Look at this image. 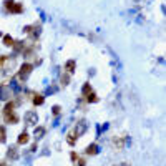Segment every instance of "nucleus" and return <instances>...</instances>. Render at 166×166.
Segmentation results:
<instances>
[{
	"label": "nucleus",
	"instance_id": "nucleus-9",
	"mask_svg": "<svg viewBox=\"0 0 166 166\" xmlns=\"http://www.w3.org/2000/svg\"><path fill=\"white\" fill-rule=\"evenodd\" d=\"M85 153L86 154H96V153H98V146L95 145V143H93V145H88L86 146V150H85Z\"/></svg>",
	"mask_w": 166,
	"mask_h": 166
},
{
	"label": "nucleus",
	"instance_id": "nucleus-18",
	"mask_svg": "<svg viewBox=\"0 0 166 166\" xmlns=\"http://www.w3.org/2000/svg\"><path fill=\"white\" fill-rule=\"evenodd\" d=\"M0 143H5V128L0 126Z\"/></svg>",
	"mask_w": 166,
	"mask_h": 166
},
{
	"label": "nucleus",
	"instance_id": "nucleus-8",
	"mask_svg": "<svg viewBox=\"0 0 166 166\" xmlns=\"http://www.w3.org/2000/svg\"><path fill=\"white\" fill-rule=\"evenodd\" d=\"M85 98H86L88 103H96V101H98V96H96V93L95 92H90L88 95H85Z\"/></svg>",
	"mask_w": 166,
	"mask_h": 166
},
{
	"label": "nucleus",
	"instance_id": "nucleus-24",
	"mask_svg": "<svg viewBox=\"0 0 166 166\" xmlns=\"http://www.w3.org/2000/svg\"><path fill=\"white\" fill-rule=\"evenodd\" d=\"M0 166H5V163H3V161H0Z\"/></svg>",
	"mask_w": 166,
	"mask_h": 166
},
{
	"label": "nucleus",
	"instance_id": "nucleus-3",
	"mask_svg": "<svg viewBox=\"0 0 166 166\" xmlns=\"http://www.w3.org/2000/svg\"><path fill=\"white\" fill-rule=\"evenodd\" d=\"M86 130V125H85V121H80V123H77V126H75V130H73V133H75V136L78 138L80 135H83Z\"/></svg>",
	"mask_w": 166,
	"mask_h": 166
},
{
	"label": "nucleus",
	"instance_id": "nucleus-5",
	"mask_svg": "<svg viewBox=\"0 0 166 166\" xmlns=\"http://www.w3.org/2000/svg\"><path fill=\"white\" fill-rule=\"evenodd\" d=\"M13 108H15V103H13V101H7L5 106H3V115H10V113H13Z\"/></svg>",
	"mask_w": 166,
	"mask_h": 166
},
{
	"label": "nucleus",
	"instance_id": "nucleus-13",
	"mask_svg": "<svg viewBox=\"0 0 166 166\" xmlns=\"http://www.w3.org/2000/svg\"><path fill=\"white\" fill-rule=\"evenodd\" d=\"M32 101H33V105H43V96L37 93V95H33Z\"/></svg>",
	"mask_w": 166,
	"mask_h": 166
},
{
	"label": "nucleus",
	"instance_id": "nucleus-17",
	"mask_svg": "<svg viewBox=\"0 0 166 166\" xmlns=\"http://www.w3.org/2000/svg\"><path fill=\"white\" fill-rule=\"evenodd\" d=\"M10 12H13V13L22 12V5H20V3H13V5L10 7Z\"/></svg>",
	"mask_w": 166,
	"mask_h": 166
},
{
	"label": "nucleus",
	"instance_id": "nucleus-7",
	"mask_svg": "<svg viewBox=\"0 0 166 166\" xmlns=\"http://www.w3.org/2000/svg\"><path fill=\"white\" fill-rule=\"evenodd\" d=\"M5 121H7V123H12V125H15V123H18V116H17L15 113L5 115Z\"/></svg>",
	"mask_w": 166,
	"mask_h": 166
},
{
	"label": "nucleus",
	"instance_id": "nucleus-20",
	"mask_svg": "<svg viewBox=\"0 0 166 166\" xmlns=\"http://www.w3.org/2000/svg\"><path fill=\"white\" fill-rule=\"evenodd\" d=\"M60 110H61V108H60L58 105H55V106H53V108H52V111H53V115H58V113H60Z\"/></svg>",
	"mask_w": 166,
	"mask_h": 166
},
{
	"label": "nucleus",
	"instance_id": "nucleus-10",
	"mask_svg": "<svg viewBox=\"0 0 166 166\" xmlns=\"http://www.w3.org/2000/svg\"><path fill=\"white\" fill-rule=\"evenodd\" d=\"M60 81H61V85H63V86H66L68 83H70V73L63 72V73H61V77H60Z\"/></svg>",
	"mask_w": 166,
	"mask_h": 166
},
{
	"label": "nucleus",
	"instance_id": "nucleus-2",
	"mask_svg": "<svg viewBox=\"0 0 166 166\" xmlns=\"http://www.w3.org/2000/svg\"><path fill=\"white\" fill-rule=\"evenodd\" d=\"M25 121H27V125H35V123L38 121V115H37L35 111L25 113Z\"/></svg>",
	"mask_w": 166,
	"mask_h": 166
},
{
	"label": "nucleus",
	"instance_id": "nucleus-1",
	"mask_svg": "<svg viewBox=\"0 0 166 166\" xmlns=\"http://www.w3.org/2000/svg\"><path fill=\"white\" fill-rule=\"evenodd\" d=\"M33 70V65H30V63H23V65L20 66V70H18V78L20 80H27L28 78V75L32 73Z\"/></svg>",
	"mask_w": 166,
	"mask_h": 166
},
{
	"label": "nucleus",
	"instance_id": "nucleus-15",
	"mask_svg": "<svg viewBox=\"0 0 166 166\" xmlns=\"http://www.w3.org/2000/svg\"><path fill=\"white\" fill-rule=\"evenodd\" d=\"M66 141H68V145H75V143H77V136H75V133H68V135H66Z\"/></svg>",
	"mask_w": 166,
	"mask_h": 166
},
{
	"label": "nucleus",
	"instance_id": "nucleus-11",
	"mask_svg": "<svg viewBox=\"0 0 166 166\" xmlns=\"http://www.w3.org/2000/svg\"><path fill=\"white\" fill-rule=\"evenodd\" d=\"M27 143H28V135H27L25 131L20 133L18 135V145H27Z\"/></svg>",
	"mask_w": 166,
	"mask_h": 166
},
{
	"label": "nucleus",
	"instance_id": "nucleus-23",
	"mask_svg": "<svg viewBox=\"0 0 166 166\" xmlns=\"http://www.w3.org/2000/svg\"><path fill=\"white\" fill-rule=\"evenodd\" d=\"M70 158H72V161H77V159H78V154H77V153H72Z\"/></svg>",
	"mask_w": 166,
	"mask_h": 166
},
{
	"label": "nucleus",
	"instance_id": "nucleus-22",
	"mask_svg": "<svg viewBox=\"0 0 166 166\" xmlns=\"http://www.w3.org/2000/svg\"><path fill=\"white\" fill-rule=\"evenodd\" d=\"M12 5H13V0H5V7H7V8H10Z\"/></svg>",
	"mask_w": 166,
	"mask_h": 166
},
{
	"label": "nucleus",
	"instance_id": "nucleus-19",
	"mask_svg": "<svg viewBox=\"0 0 166 166\" xmlns=\"http://www.w3.org/2000/svg\"><path fill=\"white\" fill-rule=\"evenodd\" d=\"M115 146H118V150H120V148H123V139H121V138H115Z\"/></svg>",
	"mask_w": 166,
	"mask_h": 166
},
{
	"label": "nucleus",
	"instance_id": "nucleus-16",
	"mask_svg": "<svg viewBox=\"0 0 166 166\" xmlns=\"http://www.w3.org/2000/svg\"><path fill=\"white\" fill-rule=\"evenodd\" d=\"M90 92H93V90H92V85H90V83H85V85H83V88H81V93H83V96H85V95H88Z\"/></svg>",
	"mask_w": 166,
	"mask_h": 166
},
{
	"label": "nucleus",
	"instance_id": "nucleus-6",
	"mask_svg": "<svg viewBox=\"0 0 166 166\" xmlns=\"http://www.w3.org/2000/svg\"><path fill=\"white\" fill-rule=\"evenodd\" d=\"M43 135H45V128H43V126H37V128H35V131H33L35 139H40Z\"/></svg>",
	"mask_w": 166,
	"mask_h": 166
},
{
	"label": "nucleus",
	"instance_id": "nucleus-4",
	"mask_svg": "<svg viewBox=\"0 0 166 166\" xmlns=\"http://www.w3.org/2000/svg\"><path fill=\"white\" fill-rule=\"evenodd\" d=\"M75 68H77V63H75V60H68V61L65 63L66 73H73V72H75Z\"/></svg>",
	"mask_w": 166,
	"mask_h": 166
},
{
	"label": "nucleus",
	"instance_id": "nucleus-12",
	"mask_svg": "<svg viewBox=\"0 0 166 166\" xmlns=\"http://www.w3.org/2000/svg\"><path fill=\"white\" fill-rule=\"evenodd\" d=\"M7 156H8V158H12V159H17V158H18V151H17V148H10V150L7 151Z\"/></svg>",
	"mask_w": 166,
	"mask_h": 166
},
{
	"label": "nucleus",
	"instance_id": "nucleus-21",
	"mask_svg": "<svg viewBox=\"0 0 166 166\" xmlns=\"http://www.w3.org/2000/svg\"><path fill=\"white\" fill-rule=\"evenodd\" d=\"M77 161H78V166H86V161L83 158H78Z\"/></svg>",
	"mask_w": 166,
	"mask_h": 166
},
{
	"label": "nucleus",
	"instance_id": "nucleus-14",
	"mask_svg": "<svg viewBox=\"0 0 166 166\" xmlns=\"http://www.w3.org/2000/svg\"><path fill=\"white\" fill-rule=\"evenodd\" d=\"M3 45L5 46H13L15 45V42H13V38L10 35H5V37H3Z\"/></svg>",
	"mask_w": 166,
	"mask_h": 166
}]
</instances>
